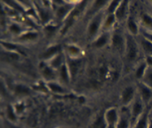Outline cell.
<instances>
[{
	"instance_id": "1",
	"label": "cell",
	"mask_w": 152,
	"mask_h": 128,
	"mask_svg": "<svg viewBox=\"0 0 152 128\" xmlns=\"http://www.w3.org/2000/svg\"><path fill=\"white\" fill-rule=\"evenodd\" d=\"M127 56L130 61L134 60L137 56V47H136V44H135L133 40H132L130 38H129L128 39V55H127Z\"/></svg>"
},
{
	"instance_id": "2",
	"label": "cell",
	"mask_w": 152,
	"mask_h": 128,
	"mask_svg": "<svg viewBox=\"0 0 152 128\" xmlns=\"http://www.w3.org/2000/svg\"><path fill=\"white\" fill-rule=\"evenodd\" d=\"M142 46L146 53L149 54L151 56H152V42L148 40H142L141 41Z\"/></svg>"
},
{
	"instance_id": "3",
	"label": "cell",
	"mask_w": 152,
	"mask_h": 128,
	"mask_svg": "<svg viewBox=\"0 0 152 128\" xmlns=\"http://www.w3.org/2000/svg\"><path fill=\"white\" fill-rule=\"evenodd\" d=\"M133 95V89L132 88H127L123 93V101L124 103H127L131 100Z\"/></svg>"
},
{
	"instance_id": "4",
	"label": "cell",
	"mask_w": 152,
	"mask_h": 128,
	"mask_svg": "<svg viewBox=\"0 0 152 128\" xmlns=\"http://www.w3.org/2000/svg\"><path fill=\"white\" fill-rule=\"evenodd\" d=\"M142 91V95L143 99H144L145 101H148L151 99L152 96V92L151 89L149 88L146 87V86H142L141 89Z\"/></svg>"
},
{
	"instance_id": "5",
	"label": "cell",
	"mask_w": 152,
	"mask_h": 128,
	"mask_svg": "<svg viewBox=\"0 0 152 128\" xmlns=\"http://www.w3.org/2000/svg\"><path fill=\"white\" fill-rule=\"evenodd\" d=\"M113 45L115 47H117V48H120V47H121V46H122L123 40L119 34H115V35L113 36Z\"/></svg>"
},
{
	"instance_id": "6",
	"label": "cell",
	"mask_w": 152,
	"mask_h": 128,
	"mask_svg": "<svg viewBox=\"0 0 152 128\" xmlns=\"http://www.w3.org/2000/svg\"><path fill=\"white\" fill-rule=\"evenodd\" d=\"M116 118H117V116H116V112L115 109H111L110 111L108 112V113H107V120L110 123H114L116 120Z\"/></svg>"
},
{
	"instance_id": "7",
	"label": "cell",
	"mask_w": 152,
	"mask_h": 128,
	"mask_svg": "<svg viewBox=\"0 0 152 128\" xmlns=\"http://www.w3.org/2000/svg\"><path fill=\"white\" fill-rule=\"evenodd\" d=\"M79 64H80V61H72L70 62V68H71V71L72 75H75L77 73V70H78Z\"/></svg>"
},
{
	"instance_id": "8",
	"label": "cell",
	"mask_w": 152,
	"mask_h": 128,
	"mask_svg": "<svg viewBox=\"0 0 152 128\" xmlns=\"http://www.w3.org/2000/svg\"><path fill=\"white\" fill-rule=\"evenodd\" d=\"M58 49H59V47H58V46H56V47H51V48L49 49V50L44 53V56L45 57V58H48V57L51 56L52 55H53L54 53H56V52L58 51Z\"/></svg>"
},
{
	"instance_id": "9",
	"label": "cell",
	"mask_w": 152,
	"mask_h": 128,
	"mask_svg": "<svg viewBox=\"0 0 152 128\" xmlns=\"http://www.w3.org/2000/svg\"><path fill=\"white\" fill-rule=\"evenodd\" d=\"M15 91L16 92H17V94H27L29 92V91H28V89L23 86H17Z\"/></svg>"
},
{
	"instance_id": "10",
	"label": "cell",
	"mask_w": 152,
	"mask_h": 128,
	"mask_svg": "<svg viewBox=\"0 0 152 128\" xmlns=\"http://www.w3.org/2000/svg\"><path fill=\"white\" fill-rule=\"evenodd\" d=\"M98 24H99V22L98 21H94V22H93L91 24V26H90L89 27V34H91V35H93V34H94L96 33V31H97V29H98Z\"/></svg>"
},
{
	"instance_id": "11",
	"label": "cell",
	"mask_w": 152,
	"mask_h": 128,
	"mask_svg": "<svg viewBox=\"0 0 152 128\" xmlns=\"http://www.w3.org/2000/svg\"><path fill=\"white\" fill-rule=\"evenodd\" d=\"M126 4H127V2H124L122 3V5H121V7H120L119 8H118V10L117 11V17H118V18H121V17L124 16V13H125V10H126Z\"/></svg>"
},
{
	"instance_id": "12",
	"label": "cell",
	"mask_w": 152,
	"mask_h": 128,
	"mask_svg": "<svg viewBox=\"0 0 152 128\" xmlns=\"http://www.w3.org/2000/svg\"><path fill=\"white\" fill-rule=\"evenodd\" d=\"M146 127H147V116L145 115L140 119V122L138 123L137 126L136 127V128H146Z\"/></svg>"
},
{
	"instance_id": "13",
	"label": "cell",
	"mask_w": 152,
	"mask_h": 128,
	"mask_svg": "<svg viewBox=\"0 0 152 128\" xmlns=\"http://www.w3.org/2000/svg\"><path fill=\"white\" fill-rule=\"evenodd\" d=\"M142 107L141 103L137 102L135 103L134 106H133V114H134V116H137L139 114H140V113L142 112Z\"/></svg>"
},
{
	"instance_id": "14",
	"label": "cell",
	"mask_w": 152,
	"mask_h": 128,
	"mask_svg": "<svg viewBox=\"0 0 152 128\" xmlns=\"http://www.w3.org/2000/svg\"><path fill=\"white\" fill-rule=\"evenodd\" d=\"M43 74H44V76L47 79H52L54 77V74L52 72V70H50L48 67H45L43 70Z\"/></svg>"
},
{
	"instance_id": "15",
	"label": "cell",
	"mask_w": 152,
	"mask_h": 128,
	"mask_svg": "<svg viewBox=\"0 0 152 128\" xmlns=\"http://www.w3.org/2000/svg\"><path fill=\"white\" fill-rule=\"evenodd\" d=\"M105 127V124H104V119L103 118L100 117L97 121H95V123L94 124V128H104Z\"/></svg>"
},
{
	"instance_id": "16",
	"label": "cell",
	"mask_w": 152,
	"mask_h": 128,
	"mask_svg": "<svg viewBox=\"0 0 152 128\" xmlns=\"http://www.w3.org/2000/svg\"><path fill=\"white\" fill-rule=\"evenodd\" d=\"M106 42H107V37H106L105 35L101 36V37L96 41L95 46L97 47H102V46H104V44H106Z\"/></svg>"
},
{
	"instance_id": "17",
	"label": "cell",
	"mask_w": 152,
	"mask_h": 128,
	"mask_svg": "<svg viewBox=\"0 0 152 128\" xmlns=\"http://www.w3.org/2000/svg\"><path fill=\"white\" fill-rule=\"evenodd\" d=\"M142 20L143 22L146 24L147 26H152V17L148 16V14H144L142 16Z\"/></svg>"
},
{
	"instance_id": "18",
	"label": "cell",
	"mask_w": 152,
	"mask_h": 128,
	"mask_svg": "<svg viewBox=\"0 0 152 128\" xmlns=\"http://www.w3.org/2000/svg\"><path fill=\"white\" fill-rule=\"evenodd\" d=\"M37 34L35 33H28V34H25L21 38V39L23 40H32L36 38Z\"/></svg>"
},
{
	"instance_id": "19",
	"label": "cell",
	"mask_w": 152,
	"mask_h": 128,
	"mask_svg": "<svg viewBox=\"0 0 152 128\" xmlns=\"http://www.w3.org/2000/svg\"><path fill=\"white\" fill-rule=\"evenodd\" d=\"M128 26H129V29H130V31L133 33H137V26L136 25L134 22H133L132 20H130L128 23Z\"/></svg>"
},
{
	"instance_id": "20",
	"label": "cell",
	"mask_w": 152,
	"mask_h": 128,
	"mask_svg": "<svg viewBox=\"0 0 152 128\" xmlns=\"http://www.w3.org/2000/svg\"><path fill=\"white\" fill-rule=\"evenodd\" d=\"M50 89H52V91H55V92H63V89L61 87L56 84H50Z\"/></svg>"
},
{
	"instance_id": "21",
	"label": "cell",
	"mask_w": 152,
	"mask_h": 128,
	"mask_svg": "<svg viewBox=\"0 0 152 128\" xmlns=\"http://www.w3.org/2000/svg\"><path fill=\"white\" fill-rule=\"evenodd\" d=\"M145 80L148 85L152 88V70L149 72V73H148L145 77Z\"/></svg>"
},
{
	"instance_id": "22",
	"label": "cell",
	"mask_w": 152,
	"mask_h": 128,
	"mask_svg": "<svg viewBox=\"0 0 152 128\" xmlns=\"http://www.w3.org/2000/svg\"><path fill=\"white\" fill-rule=\"evenodd\" d=\"M61 76L62 79L65 81H67V69L65 66H62L61 68Z\"/></svg>"
},
{
	"instance_id": "23",
	"label": "cell",
	"mask_w": 152,
	"mask_h": 128,
	"mask_svg": "<svg viewBox=\"0 0 152 128\" xmlns=\"http://www.w3.org/2000/svg\"><path fill=\"white\" fill-rule=\"evenodd\" d=\"M145 65L143 64H142V65L140 66V68L137 70V77H138V78H140V77H141L143 75V73H144V70H145Z\"/></svg>"
},
{
	"instance_id": "24",
	"label": "cell",
	"mask_w": 152,
	"mask_h": 128,
	"mask_svg": "<svg viewBox=\"0 0 152 128\" xmlns=\"http://www.w3.org/2000/svg\"><path fill=\"white\" fill-rule=\"evenodd\" d=\"M56 27L49 26H47V28H46V31L50 35V34H52L53 33H54V31H56Z\"/></svg>"
},
{
	"instance_id": "25",
	"label": "cell",
	"mask_w": 152,
	"mask_h": 128,
	"mask_svg": "<svg viewBox=\"0 0 152 128\" xmlns=\"http://www.w3.org/2000/svg\"><path fill=\"white\" fill-rule=\"evenodd\" d=\"M66 12V8H60L57 11V15L58 17H61L64 14V13Z\"/></svg>"
},
{
	"instance_id": "26",
	"label": "cell",
	"mask_w": 152,
	"mask_h": 128,
	"mask_svg": "<svg viewBox=\"0 0 152 128\" xmlns=\"http://www.w3.org/2000/svg\"><path fill=\"white\" fill-rule=\"evenodd\" d=\"M61 56H58L53 61V65L57 67V66H58L60 64H61Z\"/></svg>"
},
{
	"instance_id": "27",
	"label": "cell",
	"mask_w": 152,
	"mask_h": 128,
	"mask_svg": "<svg viewBox=\"0 0 152 128\" xmlns=\"http://www.w3.org/2000/svg\"><path fill=\"white\" fill-rule=\"evenodd\" d=\"M113 20H114V17H113V16H110V17H109L107 22H106V26H110L112 24V23L113 22Z\"/></svg>"
},
{
	"instance_id": "28",
	"label": "cell",
	"mask_w": 152,
	"mask_h": 128,
	"mask_svg": "<svg viewBox=\"0 0 152 128\" xmlns=\"http://www.w3.org/2000/svg\"><path fill=\"white\" fill-rule=\"evenodd\" d=\"M8 116H9V118L11 119H12V120H14L15 119V116H14V113H13L12 110H11V108L9 107L8 109Z\"/></svg>"
},
{
	"instance_id": "29",
	"label": "cell",
	"mask_w": 152,
	"mask_h": 128,
	"mask_svg": "<svg viewBox=\"0 0 152 128\" xmlns=\"http://www.w3.org/2000/svg\"><path fill=\"white\" fill-rule=\"evenodd\" d=\"M11 31H13V32H14V33H18L20 31L19 27H18V26H16V25L11 26Z\"/></svg>"
},
{
	"instance_id": "30",
	"label": "cell",
	"mask_w": 152,
	"mask_h": 128,
	"mask_svg": "<svg viewBox=\"0 0 152 128\" xmlns=\"http://www.w3.org/2000/svg\"><path fill=\"white\" fill-rule=\"evenodd\" d=\"M69 50L72 54H76L79 52V50L75 47H69Z\"/></svg>"
},
{
	"instance_id": "31",
	"label": "cell",
	"mask_w": 152,
	"mask_h": 128,
	"mask_svg": "<svg viewBox=\"0 0 152 128\" xmlns=\"http://www.w3.org/2000/svg\"><path fill=\"white\" fill-rule=\"evenodd\" d=\"M127 123L124 120L121 121V123L119 124L118 128H127Z\"/></svg>"
},
{
	"instance_id": "32",
	"label": "cell",
	"mask_w": 152,
	"mask_h": 128,
	"mask_svg": "<svg viewBox=\"0 0 152 128\" xmlns=\"http://www.w3.org/2000/svg\"><path fill=\"white\" fill-rule=\"evenodd\" d=\"M41 17H42V20H47V19H48V14H46L45 12H41Z\"/></svg>"
},
{
	"instance_id": "33",
	"label": "cell",
	"mask_w": 152,
	"mask_h": 128,
	"mask_svg": "<svg viewBox=\"0 0 152 128\" xmlns=\"http://www.w3.org/2000/svg\"><path fill=\"white\" fill-rule=\"evenodd\" d=\"M3 45L5 46V47H7L8 49H14V48H16L15 46L12 45V44H5V43H3Z\"/></svg>"
},
{
	"instance_id": "34",
	"label": "cell",
	"mask_w": 152,
	"mask_h": 128,
	"mask_svg": "<svg viewBox=\"0 0 152 128\" xmlns=\"http://www.w3.org/2000/svg\"><path fill=\"white\" fill-rule=\"evenodd\" d=\"M118 4V2H113V3L111 4V5H110V11H113V10H114V8H115V7L116 6V5H117Z\"/></svg>"
},
{
	"instance_id": "35",
	"label": "cell",
	"mask_w": 152,
	"mask_h": 128,
	"mask_svg": "<svg viewBox=\"0 0 152 128\" xmlns=\"http://www.w3.org/2000/svg\"><path fill=\"white\" fill-rule=\"evenodd\" d=\"M106 74V68L105 67H102L100 69V77H104Z\"/></svg>"
},
{
	"instance_id": "36",
	"label": "cell",
	"mask_w": 152,
	"mask_h": 128,
	"mask_svg": "<svg viewBox=\"0 0 152 128\" xmlns=\"http://www.w3.org/2000/svg\"><path fill=\"white\" fill-rule=\"evenodd\" d=\"M147 61L150 65H152V56H149L148 58L147 59Z\"/></svg>"
},
{
	"instance_id": "37",
	"label": "cell",
	"mask_w": 152,
	"mask_h": 128,
	"mask_svg": "<svg viewBox=\"0 0 152 128\" xmlns=\"http://www.w3.org/2000/svg\"><path fill=\"white\" fill-rule=\"evenodd\" d=\"M148 38L149 39L151 40V41L152 42V34H148Z\"/></svg>"
}]
</instances>
